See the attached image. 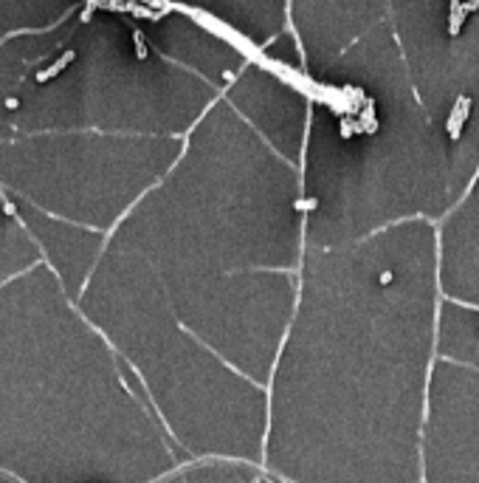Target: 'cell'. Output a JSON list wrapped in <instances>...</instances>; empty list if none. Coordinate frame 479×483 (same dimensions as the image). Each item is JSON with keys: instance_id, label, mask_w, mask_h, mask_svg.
Listing matches in <instances>:
<instances>
[{"instance_id": "6da1fadb", "label": "cell", "mask_w": 479, "mask_h": 483, "mask_svg": "<svg viewBox=\"0 0 479 483\" xmlns=\"http://www.w3.org/2000/svg\"><path fill=\"white\" fill-rule=\"evenodd\" d=\"M265 382L260 472L276 483H417L437 283L330 306L302 274Z\"/></svg>"}, {"instance_id": "7a4b0ae2", "label": "cell", "mask_w": 479, "mask_h": 483, "mask_svg": "<svg viewBox=\"0 0 479 483\" xmlns=\"http://www.w3.org/2000/svg\"><path fill=\"white\" fill-rule=\"evenodd\" d=\"M25 274V271H23ZM0 286V469L20 483H178L189 455L45 263Z\"/></svg>"}, {"instance_id": "3957f363", "label": "cell", "mask_w": 479, "mask_h": 483, "mask_svg": "<svg viewBox=\"0 0 479 483\" xmlns=\"http://www.w3.org/2000/svg\"><path fill=\"white\" fill-rule=\"evenodd\" d=\"M479 367L431 362L417 483H479Z\"/></svg>"}, {"instance_id": "277c9868", "label": "cell", "mask_w": 479, "mask_h": 483, "mask_svg": "<svg viewBox=\"0 0 479 483\" xmlns=\"http://www.w3.org/2000/svg\"><path fill=\"white\" fill-rule=\"evenodd\" d=\"M476 306H465L457 300H437L434 311V359L451 365L479 367V342H476Z\"/></svg>"}, {"instance_id": "5b68a950", "label": "cell", "mask_w": 479, "mask_h": 483, "mask_svg": "<svg viewBox=\"0 0 479 483\" xmlns=\"http://www.w3.org/2000/svg\"><path fill=\"white\" fill-rule=\"evenodd\" d=\"M0 483H20V480H17V477H12L9 472H3V469H0Z\"/></svg>"}]
</instances>
